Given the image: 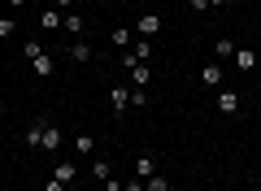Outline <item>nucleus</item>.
Here are the masks:
<instances>
[{
	"mask_svg": "<svg viewBox=\"0 0 261 191\" xmlns=\"http://www.w3.org/2000/svg\"><path fill=\"white\" fill-rule=\"evenodd\" d=\"M31 65H35V74H39V78H48V74H53V57H35V61H31Z\"/></svg>",
	"mask_w": 261,
	"mask_h": 191,
	"instance_id": "4468645a",
	"label": "nucleus"
},
{
	"mask_svg": "<svg viewBox=\"0 0 261 191\" xmlns=\"http://www.w3.org/2000/svg\"><path fill=\"white\" fill-rule=\"evenodd\" d=\"M83 26H87V22L79 18V13H65V18H61V31H70V35H83Z\"/></svg>",
	"mask_w": 261,
	"mask_h": 191,
	"instance_id": "9d476101",
	"label": "nucleus"
},
{
	"mask_svg": "<svg viewBox=\"0 0 261 191\" xmlns=\"http://www.w3.org/2000/svg\"><path fill=\"white\" fill-rule=\"evenodd\" d=\"M214 52H218V57H235V39H226V35H222V39L214 44Z\"/></svg>",
	"mask_w": 261,
	"mask_h": 191,
	"instance_id": "a211bd4d",
	"label": "nucleus"
},
{
	"mask_svg": "<svg viewBox=\"0 0 261 191\" xmlns=\"http://www.w3.org/2000/svg\"><path fill=\"white\" fill-rule=\"evenodd\" d=\"M130 57H135V61H148V57H152V44H148V39H135V44H130Z\"/></svg>",
	"mask_w": 261,
	"mask_h": 191,
	"instance_id": "9b49d317",
	"label": "nucleus"
},
{
	"mask_svg": "<svg viewBox=\"0 0 261 191\" xmlns=\"http://www.w3.org/2000/svg\"><path fill=\"white\" fill-rule=\"evenodd\" d=\"M92 174H96V178L105 182V178H109V174H113V165H105V161H96V165H92Z\"/></svg>",
	"mask_w": 261,
	"mask_h": 191,
	"instance_id": "4be33fe9",
	"label": "nucleus"
},
{
	"mask_svg": "<svg viewBox=\"0 0 261 191\" xmlns=\"http://www.w3.org/2000/svg\"><path fill=\"white\" fill-rule=\"evenodd\" d=\"M87 57H92V48H87V44H83V39H79V44H74V48H70V61H87Z\"/></svg>",
	"mask_w": 261,
	"mask_h": 191,
	"instance_id": "6ab92c4d",
	"label": "nucleus"
},
{
	"mask_svg": "<svg viewBox=\"0 0 261 191\" xmlns=\"http://www.w3.org/2000/svg\"><path fill=\"white\" fill-rule=\"evenodd\" d=\"M5 118H9V109H5V104H0V122H5Z\"/></svg>",
	"mask_w": 261,
	"mask_h": 191,
	"instance_id": "c756f323",
	"label": "nucleus"
},
{
	"mask_svg": "<svg viewBox=\"0 0 261 191\" xmlns=\"http://www.w3.org/2000/svg\"><path fill=\"white\" fill-rule=\"evenodd\" d=\"M35 57H44V48H39V39H27V61H35Z\"/></svg>",
	"mask_w": 261,
	"mask_h": 191,
	"instance_id": "412c9836",
	"label": "nucleus"
},
{
	"mask_svg": "<svg viewBox=\"0 0 261 191\" xmlns=\"http://www.w3.org/2000/svg\"><path fill=\"white\" fill-rule=\"evenodd\" d=\"M74 174H79V165H53V178H61V182H74Z\"/></svg>",
	"mask_w": 261,
	"mask_h": 191,
	"instance_id": "f8f14e48",
	"label": "nucleus"
},
{
	"mask_svg": "<svg viewBox=\"0 0 261 191\" xmlns=\"http://www.w3.org/2000/svg\"><path fill=\"white\" fill-rule=\"evenodd\" d=\"M122 191H144V178H126V182H122Z\"/></svg>",
	"mask_w": 261,
	"mask_h": 191,
	"instance_id": "5701e85b",
	"label": "nucleus"
},
{
	"mask_svg": "<svg viewBox=\"0 0 261 191\" xmlns=\"http://www.w3.org/2000/svg\"><path fill=\"white\" fill-rule=\"evenodd\" d=\"M74 148H79V156H92L96 139H92V135H79V139H74Z\"/></svg>",
	"mask_w": 261,
	"mask_h": 191,
	"instance_id": "f3484780",
	"label": "nucleus"
},
{
	"mask_svg": "<svg viewBox=\"0 0 261 191\" xmlns=\"http://www.w3.org/2000/svg\"><path fill=\"white\" fill-rule=\"evenodd\" d=\"M126 104H130V87H113V91H109V109L122 118V113H126Z\"/></svg>",
	"mask_w": 261,
	"mask_h": 191,
	"instance_id": "f03ea898",
	"label": "nucleus"
},
{
	"mask_svg": "<svg viewBox=\"0 0 261 191\" xmlns=\"http://www.w3.org/2000/svg\"><path fill=\"white\" fill-rule=\"evenodd\" d=\"M200 83L205 87H222V65H200Z\"/></svg>",
	"mask_w": 261,
	"mask_h": 191,
	"instance_id": "423d86ee",
	"label": "nucleus"
},
{
	"mask_svg": "<svg viewBox=\"0 0 261 191\" xmlns=\"http://www.w3.org/2000/svg\"><path fill=\"white\" fill-rule=\"evenodd\" d=\"M144 191H170V178L166 174H152V178H144Z\"/></svg>",
	"mask_w": 261,
	"mask_h": 191,
	"instance_id": "ddd939ff",
	"label": "nucleus"
},
{
	"mask_svg": "<svg viewBox=\"0 0 261 191\" xmlns=\"http://www.w3.org/2000/svg\"><path fill=\"white\" fill-rule=\"evenodd\" d=\"M22 5H27V0H9V9H22Z\"/></svg>",
	"mask_w": 261,
	"mask_h": 191,
	"instance_id": "bb28decb",
	"label": "nucleus"
},
{
	"mask_svg": "<svg viewBox=\"0 0 261 191\" xmlns=\"http://www.w3.org/2000/svg\"><path fill=\"white\" fill-rule=\"evenodd\" d=\"M39 148H44V152H57V148H61V130L44 122V139H39Z\"/></svg>",
	"mask_w": 261,
	"mask_h": 191,
	"instance_id": "39448f33",
	"label": "nucleus"
},
{
	"mask_svg": "<svg viewBox=\"0 0 261 191\" xmlns=\"http://www.w3.org/2000/svg\"><path fill=\"white\" fill-rule=\"evenodd\" d=\"M192 9H196V13H205V9H209V0H192Z\"/></svg>",
	"mask_w": 261,
	"mask_h": 191,
	"instance_id": "393cba45",
	"label": "nucleus"
},
{
	"mask_svg": "<svg viewBox=\"0 0 261 191\" xmlns=\"http://www.w3.org/2000/svg\"><path fill=\"white\" fill-rule=\"evenodd\" d=\"M257 65V52L252 48H235V70H252Z\"/></svg>",
	"mask_w": 261,
	"mask_h": 191,
	"instance_id": "0eeeda50",
	"label": "nucleus"
},
{
	"mask_svg": "<svg viewBox=\"0 0 261 191\" xmlns=\"http://www.w3.org/2000/svg\"><path fill=\"white\" fill-rule=\"evenodd\" d=\"M109 39H113L118 48H130V31H126V26H113V31H109Z\"/></svg>",
	"mask_w": 261,
	"mask_h": 191,
	"instance_id": "2eb2a0df",
	"label": "nucleus"
},
{
	"mask_svg": "<svg viewBox=\"0 0 261 191\" xmlns=\"http://www.w3.org/2000/svg\"><path fill=\"white\" fill-rule=\"evenodd\" d=\"M57 9H70V0H57Z\"/></svg>",
	"mask_w": 261,
	"mask_h": 191,
	"instance_id": "cd10ccee",
	"label": "nucleus"
},
{
	"mask_svg": "<svg viewBox=\"0 0 261 191\" xmlns=\"http://www.w3.org/2000/svg\"><path fill=\"white\" fill-rule=\"evenodd\" d=\"M152 174H157V161H152V156L144 152L140 161H135V178H152Z\"/></svg>",
	"mask_w": 261,
	"mask_h": 191,
	"instance_id": "6e6552de",
	"label": "nucleus"
},
{
	"mask_svg": "<svg viewBox=\"0 0 261 191\" xmlns=\"http://www.w3.org/2000/svg\"><path fill=\"white\" fill-rule=\"evenodd\" d=\"M218 5H226V0H209V9H218Z\"/></svg>",
	"mask_w": 261,
	"mask_h": 191,
	"instance_id": "c85d7f7f",
	"label": "nucleus"
},
{
	"mask_svg": "<svg viewBox=\"0 0 261 191\" xmlns=\"http://www.w3.org/2000/svg\"><path fill=\"white\" fill-rule=\"evenodd\" d=\"M39 26L44 31H61V9H44L39 13Z\"/></svg>",
	"mask_w": 261,
	"mask_h": 191,
	"instance_id": "1a4fd4ad",
	"label": "nucleus"
},
{
	"mask_svg": "<svg viewBox=\"0 0 261 191\" xmlns=\"http://www.w3.org/2000/svg\"><path fill=\"white\" fill-rule=\"evenodd\" d=\"M13 31H18V22H13V18H0V39H9Z\"/></svg>",
	"mask_w": 261,
	"mask_h": 191,
	"instance_id": "aec40b11",
	"label": "nucleus"
},
{
	"mask_svg": "<svg viewBox=\"0 0 261 191\" xmlns=\"http://www.w3.org/2000/svg\"><path fill=\"white\" fill-rule=\"evenodd\" d=\"M61 187H65V182H61V178H53V182H48L44 191H61Z\"/></svg>",
	"mask_w": 261,
	"mask_h": 191,
	"instance_id": "a878e982",
	"label": "nucleus"
},
{
	"mask_svg": "<svg viewBox=\"0 0 261 191\" xmlns=\"http://www.w3.org/2000/svg\"><path fill=\"white\" fill-rule=\"evenodd\" d=\"M39 139H44V122H35V126L27 130V148H39Z\"/></svg>",
	"mask_w": 261,
	"mask_h": 191,
	"instance_id": "dca6fc26",
	"label": "nucleus"
},
{
	"mask_svg": "<svg viewBox=\"0 0 261 191\" xmlns=\"http://www.w3.org/2000/svg\"><path fill=\"white\" fill-rule=\"evenodd\" d=\"M135 31H140L144 39H152V35H157V31H161V18H157V13H144V18L135 22Z\"/></svg>",
	"mask_w": 261,
	"mask_h": 191,
	"instance_id": "20e7f679",
	"label": "nucleus"
},
{
	"mask_svg": "<svg viewBox=\"0 0 261 191\" xmlns=\"http://www.w3.org/2000/svg\"><path fill=\"white\" fill-rule=\"evenodd\" d=\"M126 70H130V83H135V87H148V83H152V70H148V65H144V61H135V65H126Z\"/></svg>",
	"mask_w": 261,
	"mask_h": 191,
	"instance_id": "7ed1b4c3",
	"label": "nucleus"
},
{
	"mask_svg": "<svg viewBox=\"0 0 261 191\" xmlns=\"http://www.w3.org/2000/svg\"><path fill=\"white\" fill-rule=\"evenodd\" d=\"M218 113H222V118H235V113H240V96H235V91H218Z\"/></svg>",
	"mask_w": 261,
	"mask_h": 191,
	"instance_id": "f257e3e1",
	"label": "nucleus"
},
{
	"mask_svg": "<svg viewBox=\"0 0 261 191\" xmlns=\"http://www.w3.org/2000/svg\"><path fill=\"white\" fill-rule=\"evenodd\" d=\"M105 191H122V178H113V174H109V178H105Z\"/></svg>",
	"mask_w": 261,
	"mask_h": 191,
	"instance_id": "b1692460",
	"label": "nucleus"
}]
</instances>
